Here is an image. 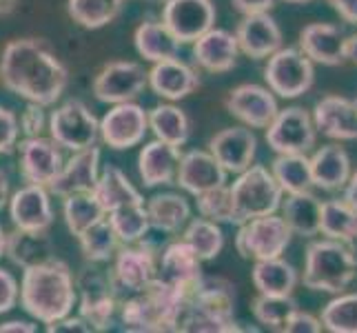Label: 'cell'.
<instances>
[{
  "mask_svg": "<svg viewBox=\"0 0 357 333\" xmlns=\"http://www.w3.org/2000/svg\"><path fill=\"white\" fill-rule=\"evenodd\" d=\"M0 80L27 103L56 105L69 84V71L40 38L9 40L0 56Z\"/></svg>",
  "mask_w": 357,
  "mask_h": 333,
  "instance_id": "1",
  "label": "cell"
},
{
  "mask_svg": "<svg viewBox=\"0 0 357 333\" xmlns=\"http://www.w3.org/2000/svg\"><path fill=\"white\" fill-rule=\"evenodd\" d=\"M78 304L76 276L60 258H52L38 267L22 269L20 306L33 320L52 325L65 318Z\"/></svg>",
  "mask_w": 357,
  "mask_h": 333,
  "instance_id": "2",
  "label": "cell"
},
{
  "mask_svg": "<svg viewBox=\"0 0 357 333\" xmlns=\"http://www.w3.org/2000/svg\"><path fill=\"white\" fill-rule=\"evenodd\" d=\"M187 298L189 291L155 278L144 291L129 293V298L120 304L122 327L138 333L178 331Z\"/></svg>",
  "mask_w": 357,
  "mask_h": 333,
  "instance_id": "3",
  "label": "cell"
},
{
  "mask_svg": "<svg viewBox=\"0 0 357 333\" xmlns=\"http://www.w3.org/2000/svg\"><path fill=\"white\" fill-rule=\"evenodd\" d=\"M178 331L189 333H231L236 325V287L225 278H202L180 316Z\"/></svg>",
  "mask_w": 357,
  "mask_h": 333,
  "instance_id": "4",
  "label": "cell"
},
{
  "mask_svg": "<svg viewBox=\"0 0 357 333\" xmlns=\"http://www.w3.org/2000/svg\"><path fill=\"white\" fill-rule=\"evenodd\" d=\"M357 278V256L353 244L322 238L306 246L302 282L306 289L319 293H344Z\"/></svg>",
  "mask_w": 357,
  "mask_h": 333,
  "instance_id": "5",
  "label": "cell"
},
{
  "mask_svg": "<svg viewBox=\"0 0 357 333\" xmlns=\"http://www.w3.org/2000/svg\"><path fill=\"white\" fill-rule=\"evenodd\" d=\"M233 209H236V225L246 220L278 214L284 200V189L280 187L275 176L262 165H251L238 174L231 184Z\"/></svg>",
  "mask_w": 357,
  "mask_h": 333,
  "instance_id": "6",
  "label": "cell"
},
{
  "mask_svg": "<svg viewBox=\"0 0 357 333\" xmlns=\"http://www.w3.org/2000/svg\"><path fill=\"white\" fill-rule=\"evenodd\" d=\"M78 287V313L93 327V331H107L112 327L118 306V289L109 271L84 267L76 276Z\"/></svg>",
  "mask_w": 357,
  "mask_h": 333,
  "instance_id": "7",
  "label": "cell"
},
{
  "mask_svg": "<svg viewBox=\"0 0 357 333\" xmlns=\"http://www.w3.org/2000/svg\"><path fill=\"white\" fill-rule=\"evenodd\" d=\"M49 135L69 151H84L100 140V122L78 98L56 107L49 116Z\"/></svg>",
  "mask_w": 357,
  "mask_h": 333,
  "instance_id": "8",
  "label": "cell"
},
{
  "mask_svg": "<svg viewBox=\"0 0 357 333\" xmlns=\"http://www.w3.org/2000/svg\"><path fill=\"white\" fill-rule=\"evenodd\" d=\"M264 80L268 89L280 98H300L306 94L315 82V67L313 60L298 47H282L273 56L266 58Z\"/></svg>",
  "mask_w": 357,
  "mask_h": 333,
  "instance_id": "9",
  "label": "cell"
},
{
  "mask_svg": "<svg viewBox=\"0 0 357 333\" xmlns=\"http://www.w3.org/2000/svg\"><path fill=\"white\" fill-rule=\"evenodd\" d=\"M293 231L282 216L268 214L240 225L236 236V249L244 260H268L280 258L291 244Z\"/></svg>",
  "mask_w": 357,
  "mask_h": 333,
  "instance_id": "10",
  "label": "cell"
},
{
  "mask_svg": "<svg viewBox=\"0 0 357 333\" xmlns=\"http://www.w3.org/2000/svg\"><path fill=\"white\" fill-rule=\"evenodd\" d=\"M149 87V71L133 60H114L107 63L93 80L96 101L105 105H120L135 101Z\"/></svg>",
  "mask_w": 357,
  "mask_h": 333,
  "instance_id": "11",
  "label": "cell"
},
{
  "mask_svg": "<svg viewBox=\"0 0 357 333\" xmlns=\"http://www.w3.org/2000/svg\"><path fill=\"white\" fill-rule=\"evenodd\" d=\"M317 127L313 114L302 107L280 109L266 127V145L275 154H309L315 147Z\"/></svg>",
  "mask_w": 357,
  "mask_h": 333,
  "instance_id": "12",
  "label": "cell"
},
{
  "mask_svg": "<svg viewBox=\"0 0 357 333\" xmlns=\"http://www.w3.org/2000/svg\"><path fill=\"white\" fill-rule=\"evenodd\" d=\"M18 165L24 182L40 184V187L49 189L65 169L63 147L52 135L49 138L45 135L22 138L18 142Z\"/></svg>",
  "mask_w": 357,
  "mask_h": 333,
  "instance_id": "13",
  "label": "cell"
},
{
  "mask_svg": "<svg viewBox=\"0 0 357 333\" xmlns=\"http://www.w3.org/2000/svg\"><path fill=\"white\" fill-rule=\"evenodd\" d=\"M158 262L160 258L155 256L153 246L144 240L135 244H122L114 256V267L109 271L118 293L144 291L158 278Z\"/></svg>",
  "mask_w": 357,
  "mask_h": 333,
  "instance_id": "14",
  "label": "cell"
},
{
  "mask_svg": "<svg viewBox=\"0 0 357 333\" xmlns=\"http://www.w3.org/2000/svg\"><path fill=\"white\" fill-rule=\"evenodd\" d=\"M146 131H149V111L133 101L114 105L100 120V140L114 151L138 147Z\"/></svg>",
  "mask_w": 357,
  "mask_h": 333,
  "instance_id": "15",
  "label": "cell"
},
{
  "mask_svg": "<svg viewBox=\"0 0 357 333\" xmlns=\"http://www.w3.org/2000/svg\"><path fill=\"white\" fill-rule=\"evenodd\" d=\"M227 111L251 129H266L278 116V98L268 87L244 82L233 87L227 96Z\"/></svg>",
  "mask_w": 357,
  "mask_h": 333,
  "instance_id": "16",
  "label": "cell"
},
{
  "mask_svg": "<svg viewBox=\"0 0 357 333\" xmlns=\"http://www.w3.org/2000/svg\"><path fill=\"white\" fill-rule=\"evenodd\" d=\"M162 22L182 45L195 43L202 34L215 27V7L211 0H167Z\"/></svg>",
  "mask_w": 357,
  "mask_h": 333,
  "instance_id": "17",
  "label": "cell"
},
{
  "mask_svg": "<svg viewBox=\"0 0 357 333\" xmlns=\"http://www.w3.org/2000/svg\"><path fill=\"white\" fill-rule=\"evenodd\" d=\"M47 187L24 184L9 198V218L22 231H49L54 225V209Z\"/></svg>",
  "mask_w": 357,
  "mask_h": 333,
  "instance_id": "18",
  "label": "cell"
},
{
  "mask_svg": "<svg viewBox=\"0 0 357 333\" xmlns=\"http://www.w3.org/2000/svg\"><path fill=\"white\" fill-rule=\"evenodd\" d=\"M202 262L204 260L191 249L189 242H184L182 238L174 240L165 246L162 253H160L158 278L191 293L204 278Z\"/></svg>",
  "mask_w": 357,
  "mask_h": 333,
  "instance_id": "19",
  "label": "cell"
},
{
  "mask_svg": "<svg viewBox=\"0 0 357 333\" xmlns=\"http://www.w3.org/2000/svg\"><path fill=\"white\" fill-rule=\"evenodd\" d=\"M317 131L337 142L357 140V101L344 96H324L313 107Z\"/></svg>",
  "mask_w": 357,
  "mask_h": 333,
  "instance_id": "20",
  "label": "cell"
},
{
  "mask_svg": "<svg viewBox=\"0 0 357 333\" xmlns=\"http://www.w3.org/2000/svg\"><path fill=\"white\" fill-rule=\"evenodd\" d=\"M208 151L227 169V174H242L249 169L257 154V138L251 127H229L208 140Z\"/></svg>",
  "mask_w": 357,
  "mask_h": 333,
  "instance_id": "21",
  "label": "cell"
},
{
  "mask_svg": "<svg viewBox=\"0 0 357 333\" xmlns=\"http://www.w3.org/2000/svg\"><path fill=\"white\" fill-rule=\"evenodd\" d=\"M347 43L349 38L344 36V31L331 22L306 24L298 40L300 49L313 63L326 67H337L347 60Z\"/></svg>",
  "mask_w": 357,
  "mask_h": 333,
  "instance_id": "22",
  "label": "cell"
},
{
  "mask_svg": "<svg viewBox=\"0 0 357 333\" xmlns=\"http://www.w3.org/2000/svg\"><path fill=\"white\" fill-rule=\"evenodd\" d=\"M176 184L191 195H200L220 184H227V169L218 163L211 151L193 149L182 154Z\"/></svg>",
  "mask_w": 357,
  "mask_h": 333,
  "instance_id": "23",
  "label": "cell"
},
{
  "mask_svg": "<svg viewBox=\"0 0 357 333\" xmlns=\"http://www.w3.org/2000/svg\"><path fill=\"white\" fill-rule=\"evenodd\" d=\"M182 151L180 147L169 145L165 140H151L146 142L140 156H138V174L144 187H165V184H174L178 178Z\"/></svg>",
  "mask_w": 357,
  "mask_h": 333,
  "instance_id": "24",
  "label": "cell"
},
{
  "mask_svg": "<svg viewBox=\"0 0 357 333\" xmlns=\"http://www.w3.org/2000/svg\"><path fill=\"white\" fill-rule=\"evenodd\" d=\"M98 178H100V149L89 147L67 160L63 174L56 178L49 191L58 198H67L73 193H91Z\"/></svg>",
  "mask_w": 357,
  "mask_h": 333,
  "instance_id": "25",
  "label": "cell"
},
{
  "mask_svg": "<svg viewBox=\"0 0 357 333\" xmlns=\"http://www.w3.org/2000/svg\"><path fill=\"white\" fill-rule=\"evenodd\" d=\"M236 38L240 52L253 60H264L282 49V31L268 11L244 16L236 29Z\"/></svg>",
  "mask_w": 357,
  "mask_h": 333,
  "instance_id": "26",
  "label": "cell"
},
{
  "mask_svg": "<svg viewBox=\"0 0 357 333\" xmlns=\"http://www.w3.org/2000/svg\"><path fill=\"white\" fill-rule=\"evenodd\" d=\"M149 87L155 96L176 103L200 87V76L184 60L169 58L162 63H153V67L149 69Z\"/></svg>",
  "mask_w": 357,
  "mask_h": 333,
  "instance_id": "27",
  "label": "cell"
},
{
  "mask_svg": "<svg viewBox=\"0 0 357 333\" xmlns=\"http://www.w3.org/2000/svg\"><path fill=\"white\" fill-rule=\"evenodd\" d=\"M240 45L236 34L227 29L211 27L193 43V58L204 71L211 73H227L238 65Z\"/></svg>",
  "mask_w": 357,
  "mask_h": 333,
  "instance_id": "28",
  "label": "cell"
},
{
  "mask_svg": "<svg viewBox=\"0 0 357 333\" xmlns=\"http://www.w3.org/2000/svg\"><path fill=\"white\" fill-rule=\"evenodd\" d=\"M311 174L317 189L340 191L351 180V158L340 145H326L311 156Z\"/></svg>",
  "mask_w": 357,
  "mask_h": 333,
  "instance_id": "29",
  "label": "cell"
},
{
  "mask_svg": "<svg viewBox=\"0 0 357 333\" xmlns=\"http://www.w3.org/2000/svg\"><path fill=\"white\" fill-rule=\"evenodd\" d=\"M133 45L135 52L140 54V58H144L146 63H162V60L169 58H178L180 54V40L174 36L167 24L160 20H144L138 24V29L133 34Z\"/></svg>",
  "mask_w": 357,
  "mask_h": 333,
  "instance_id": "30",
  "label": "cell"
},
{
  "mask_svg": "<svg viewBox=\"0 0 357 333\" xmlns=\"http://www.w3.org/2000/svg\"><path fill=\"white\" fill-rule=\"evenodd\" d=\"M282 218L287 220L293 236L315 238L322 225V200L313 191L287 193V200H282Z\"/></svg>",
  "mask_w": 357,
  "mask_h": 333,
  "instance_id": "31",
  "label": "cell"
},
{
  "mask_svg": "<svg viewBox=\"0 0 357 333\" xmlns=\"http://www.w3.org/2000/svg\"><path fill=\"white\" fill-rule=\"evenodd\" d=\"M5 256L20 269L38 267L47 260H52V258H56L47 231H22V229L11 231L7 236Z\"/></svg>",
  "mask_w": 357,
  "mask_h": 333,
  "instance_id": "32",
  "label": "cell"
},
{
  "mask_svg": "<svg viewBox=\"0 0 357 333\" xmlns=\"http://www.w3.org/2000/svg\"><path fill=\"white\" fill-rule=\"evenodd\" d=\"M146 212L151 218V229L160 233H178L191 220V207L180 193H155L146 200Z\"/></svg>",
  "mask_w": 357,
  "mask_h": 333,
  "instance_id": "33",
  "label": "cell"
},
{
  "mask_svg": "<svg viewBox=\"0 0 357 333\" xmlns=\"http://www.w3.org/2000/svg\"><path fill=\"white\" fill-rule=\"evenodd\" d=\"M251 278L257 293L266 295H293L300 280L295 267L282 260V256L268 258V260H255Z\"/></svg>",
  "mask_w": 357,
  "mask_h": 333,
  "instance_id": "34",
  "label": "cell"
},
{
  "mask_svg": "<svg viewBox=\"0 0 357 333\" xmlns=\"http://www.w3.org/2000/svg\"><path fill=\"white\" fill-rule=\"evenodd\" d=\"M91 193L107 214H112L114 209L131 205V202H144V198L131 184V180L114 165L102 169V174L98 178Z\"/></svg>",
  "mask_w": 357,
  "mask_h": 333,
  "instance_id": "35",
  "label": "cell"
},
{
  "mask_svg": "<svg viewBox=\"0 0 357 333\" xmlns=\"http://www.w3.org/2000/svg\"><path fill=\"white\" fill-rule=\"evenodd\" d=\"M271 174L275 176L284 193L313 191L315 182L311 174V158L306 154H278L271 165Z\"/></svg>",
  "mask_w": 357,
  "mask_h": 333,
  "instance_id": "36",
  "label": "cell"
},
{
  "mask_svg": "<svg viewBox=\"0 0 357 333\" xmlns=\"http://www.w3.org/2000/svg\"><path fill=\"white\" fill-rule=\"evenodd\" d=\"M80 251L84 256V260L91 265H100L107 260H114V256L122 246V240L118 238V233L114 225L109 222V218L96 222L87 231H82L78 236Z\"/></svg>",
  "mask_w": 357,
  "mask_h": 333,
  "instance_id": "37",
  "label": "cell"
},
{
  "mask_svg": "<svg viewBox=\"0 0 357 333\" xmlns=\"http://www.w3.org/2000/svg\"><path fill=\"white\" fill-rule=\"evenodd\" d=\"M319 233L326 238L355 244L357 242V209L344 198L322 202V225H319Z\"/></svg>",
  "mask_w": 357,
  "mask_h": 333,
  "instance_id": "38",
  "label": "cell"
},
{
  "mask_svg": "<svg viewBox=\"0 0 357 333\" xmlns=\"http://www.w3.org/2000/svg\"><path fill=\"white\" fill-rule=\"evenodd\" d=\"M149 129L158 140L184 147L191 133V122L187 114L176 105H158L149 111Z\"/></svg>",
  "mask_w": 357,
  "mask_h": 333,
  "instance_id": "39",
  "label": "cell"
},
{
  "mask_svg": "<svg viewBox=\"0 0 357 333\" xmlns=\"http://www.w3.org/2000/svg\"><path fill=\"white\" fill-rule=\"evenodd\" d=\"M182 240L191 244V249L198 253L204 262L213 260L225 249V233L220 222H213L204 216L191 218L182 231Z\"/></svg>",
  "mask_w": 357,
  "mask_h": 333,
  "instance_id": "40",
  "label": "cell"
},
{
  "mask_svg": "<svg viewBox=\"0 0 357 333\" xmlns=\"http://www.w3.org/2000/svg\"><path fill=\"white\" fill-rule=\"evenodd\" d=\"M107 218L114 225L122 244L142 242L151 231V218L149 212H146V202H131L118 207L112 214H107Z\"/></svg>",
  "mask_w": 357,
  "mask_h": 333,
  "instance_id": "41",
  "label": "cell"
},
{
  "mask_svg": "<svg viewBox=\"0 0 357 333\" xmlns=\"http://www.w3.org/2000/svg\"><path fill=\"white\" fill-rule=\"evenodd\" d=\"M300 306L293 300V295H266V293H257L253 302H251V311L255 320L268 331H278L284 333L289 320L293 313L298 311Z\"/></svg>",
  "mask_w": 357,
  "mask_h": 333,
  "instance_id": "42",
  "label": "cell"
},
{
  "mask_svg": "<svg viewBox=\"0 0 357 333\" xmlns=\"http://www.w3.org/2000/svg\"><path fill=\"white\" fill-rule=\"evenodd\" d=\"M63 216H65V225L73 233V236H80L82 231H87L91 225L100 222L107 218V212L93 198V193H73L63 198Z\"/></svg>",
  "mask_w": 357,
  "mask_h": 333,
  "instance_id": "43",
  "label": "cell"
},
{
  "mask_svg": "<svg viewBox=\"0 0 357 333\" xmlns=\"http://www.w3.org/2000/svg\"><path fill=\"white\" fill-rule=\"evenodd\" d=\"M67 11L84 29H100L114 22L122 11V0H69Z\"/></svg>",
  "mask_w": 357,
  "mask_h": 333,
  "instance_id": "44",
  "label": "cell"
},
{
  "mask_svg": "<svg viewBox=\"0 0 357 333\" xmlns=\"http://www.w3.org/2000/svg\"><path fill=\"white\" fill-rule=\"evenodd\" d=\"M319 318L331 333H357V293H337Z\"/></svg>",
  "mask_w": 357,
  "mask_h": 333,
  "instance_id": "45",
  "label": "cell"
},
{
  "mask_svg": "<svg viewBox=\"0 0 357 333\" xmlns=\"http://www.w3.org/2000/svg\"><path fill=\"white\" fill-rule=\"evenodd\" d=\"M195 205H198V214L213 220V222H229L236 225V209H233V195L229 184H220V187L204 191L195 195Z\"/></svg>",
  "mask_w": 357,
  "mask_h": 333,
  "instance_id": "46",
  "label": "cell"
},
{
  "mask_svg": "<svg viewBox=\"0 0 357 333\" xmlns=\"http://www.w3.org/2000/svg\"><path fill=\"white\" fill-rule=\"evenodd\" d=\"M49 129V118L45 116V107L38 103H27V107L20 114V131L24 138L43 135V131Z\"/></svg>",
  "mask_w": 357,
  "mask_h": 333,
  "instance_id": "47",
  "label": "cell"
},
{
  "mask_svg": "<svg viewBox=\"0 0 357 333\" xmlns=\"http://www.w3.org/2000/svg\"><path fill=\"white\" fill-rule=\"evenodd\" d=\"M20 135V120L11 109L0 105V156L9 154L14 147H18Z\"/></svg>",
  "mask_w": 357,
  "mask_h": 333,
  "instance_id": "48",
  "label": "cell"
},
{
  "mask_svg": "<svg viewBox=\"0 0 357 333\" xmlns=\"http://www.w3.org/2000/svg\"><path fill=\"white\" fill-rule=\"evenodd\" d=\"M20 302V285L7 269H0V316L9 313Z\"/></svg>",
  "mask_w": 357,
  "mask_h": 333,
  "instance_id": "49",
  "label": "cell"
},
{
  "mask_svg": "<svg viewBox=\"0 0 357 333\" xmlns=\"http://www.w3.org/2000/svg\"><path fill=\"white\" fill-rule=\"evenodd\" d=\"M47 331L49 333H96L93 327L80 313L78 316H71L69 313L65 318L56 320V323L47 325Z\"/></svg>",
  "mask_w": 357,
  "mask_h": 333,
  "instance_id": "50",
  "label": "cell"
},
{
  "mask_svg": "<svg viewBox=\"0 0 357 333\" xmlns=\"http://www.w3.org/2000/svg\"><path fill=\"white\" fill-rule=\"evenodd\" d=\"M322 329H324L322 318H315L311 313L298 309V311L293 313V318L289 320L284 333H319Z\"/></svg>",
  "mask_w": 357,
  "mask_h": 333,
  "instance_id": "51",
  "label": "cell"
},
{
  "mask_svg": "<svg viewBox=\"0 0 357 333\" xmlns=\"http://www.w3.org/2000/svg\"><path fill=\"white\" fill-rule=\"evenodd\" d=\"M231 3L242 16H249V14H264V11H271L275 0H231Z\"/></svg>",
  "mask_w": 357,
  "mask_h": 333,
  "instance_id": "52",
  "label": "cell"
},
{
  "mask_svg": "<svg viewBox=\"0 0 357 333\" xmlns=\"http://www.w3.org/2000/svg\"><path fill=\"white\" fill-rule=\"evenodd\" d=\"M333 7L340 18H344L349 24H357V0H326Z\"/></svg>",
  "mask_w": 357,
  "mask_h": 333,
  "instance_id": "53",
  "label": "cell"
},
{
  "mask_svg": "<svg viewBox=\"0 0 357 333\" xmlns=\"http://www.w3.org/2000/svg\"><path fill=\"white\" fill-rule=\"evenodd\" d=\"M38 327L29 320H9V323L0 325V333H36Z\"/></svg>",
  "mask_w": 357,
  "mask_h": 333,
  "instance_id": "54",
  "label": "cell"
},
{
  "mask_svg": "<svg viewBox=\"0 0 357 333\" xmlns=\"http://www.w3.org/2000/svg\"><path fill=\"white\" fill-rule=\"evenodd\" d=\"M11 198V187H9V176L5 171H0V212L9 205Z\"/></svg>",
  "mask_w": 357,
  "mask_h": 333,
  "instance_id": "55",
  "label": "cell"
},
{
  "mask_svg": "<svg viewBox=\"0 0 357 333\" xmlns=\"http://www.w3.org/2000/svg\"><path fill=\"white\" fill-rule=\"evenodd\" d=\"M344 200L351 202L357 209V171L351 176V180L347 182V187H344Z\"/></svg>",
  "mask_w": 357,
  "mask_h": 333,
  "instance_id": "56",
  "label": "cell"
},
{
  "mask_svg": "<svg viewBox=\"0 0 357 333\" xmlns=\"http://www.w3.org/2000/svg\"><path fill=\"white\" fill-rule=\"evenodd\" d=\"M347 60L357 65V34L349 36V43H347Z\"/></svg>",
  "mask_w": 357,
  "mask_h": 333,
  "instance_id": "57",
  "label": "cell"
},
{
  "mask_svg": "<svg viewBox=\"0 0 357 333\" xmlns=\"http://www.w3.org/2000/svg\"><path fill=\"white\" fill-rule=\"evenodd\" d=\"M18 0H0V16H7L16 9Z\"/></svg>",
  "mask_w": 357,
  "mask_h": 333,
  "instance_id": "58",
  "label": "cell"
},
{
  "mask_svg": "<svg viewBox=\"0 0 357 333\" xmlns=\"http://www.w3.org/2000/svg\"><path fill=\"white\" fill-rule=\"evenodd\" d=\"M7 236H9V233L3 227H0V258L7 253Z\"/></svg>",
  "mask_w": 357,
  "mask_h": 333,
  "instance_id": "59",
  "label": "cell"
},
{
  "mask_svg": "<svg viewBox=\"0 0 357 333\" xmlns=\"http://www.w3.org/2000/svg\"><path fill=\"white\" fill-rule=\"evenodd\" d=\"M284 3H291V5H304V3H313V0H284Z\"/></svg>",
  "mask_w": 357,
  "mask_h": 333,
  "instance_id": "60",
  "label": "cell"
},
{
  "mask_svg": "<svg viewBox=\"0 0 357 333\" xmlns=\"http://www.w3.org/2000/svg\"><path fill=\"white\" fill-rule=\"evenodd\" d=\"M122 3H127V0H122Z\"/></svg>",
  "mask_w": 357,
  "mask_h": 333,
  "instance_id": "61",
  "label": "cell"
},
{
  "mask_svg": "<svg viewBox=\"0 0 357 333\" xmlns=\"http://www.w3.org/2000/svg\"><path fill=\"white\" fill-rule=\"evenodd\" d=\"M165 3H167V0H165Z\"/></svg>",
  "mask_w": 357,
  "mask_h": 333,
  "instance_id": "62",
  "label": "cell"
}]
</instances>
